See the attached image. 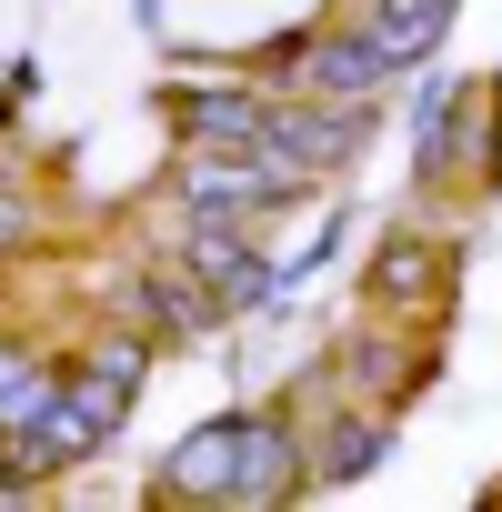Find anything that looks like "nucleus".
Listing matches in <instances>:
<instances>
[{
  "instance_id": "obj_4",
  "label": "nucleus",
  "mask_w": 502,
  "mask_h": 512,
  "mask_svg": "<svg viewBox=\"0 0 502 512\" xmlns=\"http://www.w3.org/2000/svg\"><path fill=\"white\" fill-rule=\"evenodd\" d=\"M392 81H402V51H392L372 21L312 31V51H302V71H292V91H322V101H382Z\"/></svg>"
},
{
  "instance_id": "obj_2",
  "label": "nucleus",
  "mask_w": 502,
  "mask_h": 512,
  "mask_svg": "<svg viewBox=\"0 0 502 512\" xmlns=\"http://www.w3.org/2000/svg\"><path fill=\"white\" fill-rule=\"evenodd\" d=\"M141 382H151V332H131V322H111V332H91L71 362H61V392L81 402V422L111 442L121 422H131V402H141Z\"/></svg>"
},
{
  "instance_id": "obj_8",
  "label": "nucleus",
  "mask_w": 502,
  "mask_h": 512,
  "mask_svg": "<svg viewBox=\"0 0 502 512\" xmlns=\"http://www.w3.org/2000/svg\"><path fill=\"white\" fill-rule=\"evenodd\" d=\"M302 442H312V492H342V482H362L392 452V412L382 402H332Z\"/></svg>"
},
{
  "instance_id": "obj_10",
  "label": "nucleus",
  "mask_w": 502,
  "mask_h": 512,
  "mask_svg": "<svg viewBox=\"0 0 502 512\" xmlns=\"http://www.w3.org/2000/svg\"><path fill=\"white\" fill-rule=\"evenodd\" d=\"M452 11H462V0H362V21L402 51V71H422V61L452 41Z\"/></svg>"
},
{
  "instance_id": "obj_3",
  "label": "nucleus",
  "mask_w": 502,
  "mask_h": 512,
  "mask_svg": "<svg viewBox=\"0 0 502 512\" xmlns=\"http://www.w3.org/2000/svg\"><path fill=\"white\" fill-rule=\"evenodd\" d=\"M362 131H372V101H322V91H292L282 111H272V161L292 171V181H332L352 151H362Z\"/></svg>"
},
{
  "instance_id": "obj_6",
  "label": "nucleus",
  "mask_w": 502,
  "mask_h": 512,
  "mask_svg": "<svg viewBox=\"0 0 502 512\" xmlns=\"http://www.w3.org/2000/svg\"><path fill=\"white\" fill-rule=\"evenodd\" d=\"M231 482H241V412L181 432L151 472V502H231Z\"/></svg>"
},
{
  "instance_id": "obj_9",
  "label": "nucleus",
  "mask_w": 502,
  "mask_h": 512,
  "mask_svg": "<svg viewBox=\"0 0 502 512\" xmlns=\"http://www.w3.org/2000/svg\"><path fill=\"white\" fill-rule=\"evenodd\" d=\"M211 322H221V302L191 262H141V332L151 342H201Z\"/></svg>"
},
{
  "instance_id": "obj_5",
  "label": "nucleus",
  "mask_w": 502,
  "mask_h": 512,
  "mask_svg": "<svg viewBox=\"0 0 502 512\" xmlns=\"http://www.w3.org/2000/svg\"><path fill=\"white\" fill-rule=\"evenodd\" d=\"M362 282H372V302L382 312H442V282H452V241L442 231H382L372 241V262H362Z\"/></svg>"
},
{
  "instance_id": "obj_7",
  "label": "nucleus",
  "mask_w": 502,
  "mask_h": 512,
  "mask_svg": "<svg viewBox=\"0 0 502 512\" xmlns=\"http://www.w3.org/2000/svg\"><path fill=\"white\" fill-rule=\"evenodd\" d=\"M332 372H342V392H352V402H382V412H392V402H412L442 362H432V342H402V332H352V342L332 352Z\"/></svg>"
},
{
  "instance_id": "obj_11",
  "label": "nucleus",
  "mask_w": 502,
  "mask_h": 512,
  "mask_svg": "<svg viewBox=\"0 0 502 512\" xmlns=\"http://www.w3.org/2000/svg\"><path fill=\"white\" fill-rule=\"evenodd\" d=\"M21 241H41V191L31 181H0V262H11Z\"/></svg>"
},
{
  "instance_id": "obj_1",
  "label": "nucleus",
  "mask_w": 502,
  "mask_h": 512,
  "mask_svg": "<svg viewBox=\"0 0 502 512\" xmlns=\"http://www.w3.org/2000/svg\"><path fill=\"white\" fill-rule=\"evenodd\" d=\"M302 181L272 161V151H211V141H181V211L201 221H262L272 201H292Z\"/></svg>"
}]
</instances>
